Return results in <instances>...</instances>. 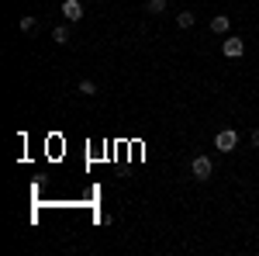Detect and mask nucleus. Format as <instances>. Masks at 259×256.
<instances>
[{
    "mask_svg": "<svg viewBox=\"0 0 259 256\" xmlns=\"http://www.w3.org/2000/svg\"><path fill=\"white\" fill-rule=\"evenodd\" d=\"M76 90H80L83 97H94V94H97V83H94V80H80V87H76Z\"/></svg>",
    "mask_w": 259,
    "mask_h": 256,
    "instance_id": "obj_8",
    "label": "nucleus"
},
{
    "mask_svg": "<svg viewBox=\"0 0 259 256\" xmlns=\"http://www.w3.org/2000/svg\"><path fill=\"white\" fill-rule=\"evenodd\" d=\"M221 52H225L228 59H242V52H245V42H242V39H225Z\"/></svg>",
    "mask_w": 259,
    "mask_h": 256,
    "instance_id": "obj_3",
    "label": "nucleus"
},
{
    "mask_svg": "<svg viewBox=\"0 0 259 256\" xmlns=\"http://www.w3.org/2000/svg\"><path fill=\"white\" fill-rule=\"evenodd\" d=\"M145 11L149 14H162L166 11V0H145Z\"/></svg>",
    "mask_w": 259,
    "mask_h": 256,
    "instance_id": "obj_9",
    "label": "nucleus"
},
{
    "mask_svg": "<svg viewBox=\"0 0 259 256\" xmlns=\"http://www.w3.org/2000/svg\"><path fill=\"white\" fill-rule=\"evenodd\" d=\"M21 31H35V18H31V14L21 18Z\"/></svg>",
    "mask_w": 259,
    "mask_h": 256,
    "instance_id": "obj_10",
    "label": "nucleus"
},
{
    "mask_svg": "<svg viewBox=\"0 0 259 256\" xmlns=\"http://www.w3.org/2000/svg\"><path fill=\"white\" fill-rule=\"evenodd\" d=\"M228 28H232V18H228V14H214V18H211V31H214V35H228Z\"/></svg>",
    "mask_w": 259,
    "mask_h": 256,
    "instance_id": "obj_5",
    "label": "nucleus"
},
{
    "mask_svg": "<svg viewBox=\"0 0 259 256\" xmlns=\"http://www.w3.org/2000/svg\"><path fill=\"white\" fill-rule=\"evenodd\" d=\"M62 18L66 21H80L83 18V4L80 0H62Z\"/></svg>",
    "mask_w": 259,
    "mask_h": 256,
    "instance_id": "obj_4",
    "label": "nucleus"
},
{
    "mask_svg": "<svg viewBox=\"0 0 259 256\" xmlns=\"http://www.w3.org/2000/svg\"><path fill=\"white\" fill-rule=\"evenodd\" d=\"M211 173H214L211 159H207V156H194V163H190V177H194V180H207Z\"/></svg>",
    "mask_w": 259,
    "mask_h": 256,
    "instance_id": "obj_2",
    "label": "nucleus"
},
{
    "mask_svg": "<svg viewBox=\"0 0 259 256\" xmlns=\"http://www.w3.org/2000/svg\"><path fill=\"white\" fill-rule=\"evenodd\" d=\"M194 21H197V18H194V11H180V14H177L180 28H194Z\"/></svg>",
    "mask_w": 259,
    "mask_h": 256,
    "instance_id": "obj_7",
    "label": "nucleus"
},
{
    "mask_svg": "<svg viewBox=\"0 0 259 256\" xmlns=\"http://www.w3.org/2000/svg\"><path fill=\"white\" fill-rule=\"evenodd\" d=\"M52 42H56V45H69V28H66V24L52 28Z\"/></svg>",
    "mask_w": 259,
    "mask_h": 256,
    "instance_id": "obj_6",
    "label": "nucleus"
},
{
    "mask_svg": "<svg viewBox=\"0 0 259 256\" xmlns=\"http://www.w3.org/2000/svg\"><path fill=\"white\" fill-rule=\"evenodd\" d=\"M249 142H252V145H259V128H252V132H249Z\"/></svg>",
    "mask_w": 259,
    "mask_h": 256,
    "instance_id": "obj_11",
    "label": "nucleus"
},
{
    "mask_svg": "<svg viewBox=\"0 0 259 256\" xmlns=\"http://www.w3.org/2000/svg\"><path fill=\"white\" fill-rule=\"evenodd\" d=\"M235 145H239V132H232V128H221L214 135V149L218 153H235Z\"/></svg>",
    "mask_w": 259,
    "mask_h": 256,
    "instance_id": "obj_1",
    "label": "nucleus"
}]
</instances>
